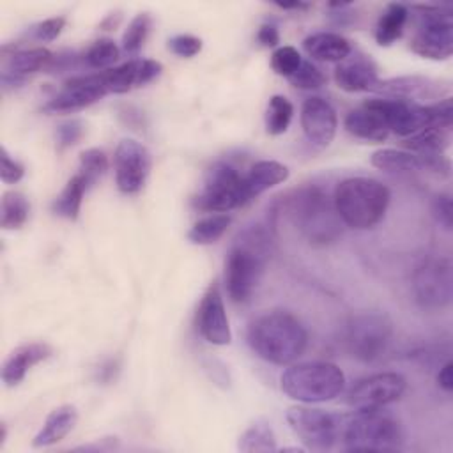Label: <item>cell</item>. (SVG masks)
I'll return each mask as SVG.
<instances>
[{
	"label": "cell",
	"mask_w": 453,
	"mask_h": 453,
	"mask_svg": "<svg viewBox=\"0 0 453 453\" xmlns=\"http://www.w3.org/2000/svg\"><path fill=\"white\" fill-rule=\"evenodd\" d=\"M303 46L311 58L324 62H342L352 51L350 42L343 35L334 32L311 34L304 39Z\"/></svg>",
	"instance_id": "25"
},
{
	"label": "cell",
	"mask_w": 453,
	"mask_h": 453,
	"mask_svg": "<svg viewBox=\"0 0 453 453\" xmlns=\"http://www.w3.org/2000/svg\"><path fill=\"white\" fill-rule=\"evenodd\" d=\"M51 53L42 48H28V50H16L7 57L5 62V71L2 74V81H12V83H21L27 76L41 71L51 62Z\"/></svg>",
	"instance_id": "23"
},
{
	"label": "cell",
	"mask_w": 453,
	"mask_h": 453,
	"mask_svg": "<svg viewBox=\"0 0 453 453\" xmlns=\"http://www.w3.org/2000/svg\"><path fill=\"white\" fill-rule=\"evenodd\" d=\"M196 327L202 338L212 345H228L232 340L225 303L216 283L209 285L198 304Z\"/></svg>",
	"instance_id": "16"
},
{
	"label": "cell",
	"mask_w": 453,
	"mask_h": 453,
	"mask_svg": "<svg viewBox=\"0 0 453 453\" xmlns=\"http://www.w3.org/2000/svg\"><path fill=\"white\" fill-rule=\"evenodd\" d=\"M407 380L396 372H380L359 379L347 391V405L352 411H377L402 398Z\"/></svg>",
	"instance_id": "12"
},
{
	"label": "cell",
	"mask_w": 453,
	"mask_h": 453,
	"mask_svg": "<svg viewBox=\"0 0 453 453\" xmlns=\"http://www.w3.org/2000/svg\"><path fill=\"white\" fill-rule=\"evenodd\" d=\"M342 442L349 451H393L403 442L400 423L377 411H354L347 414Z\"/></svg>",
	"instance_id": "6"
},
{
	"label": "cell",
	"mask_w": 453,
	"mask_h": 453,
	"mask_svg": "<svg viewBox=\"0 0 453 453\" xmlns=\"http://www.w3.org/2000/svg\"><path fill=\"white\" fill-rule=\"evenodd\" d=\"M108 170V157L101 149H87L80 154V172L87 188L96 184Z\"/></svg>",
	"instance_id": "35"
},
{
	"label": "cell",
	"mask_w": 453,
	"mask_h": 453,
	"mask_svg": "<svg viewBox=\"0 0 453 453\" xmlns=\"http://www.w3.org/2000/svg\"><path fill=\"white\" fill-rule=\"evenodd\" d=\"M403 145L418 154H442L449 145V131L439 127H426L405 138Z\"/></svg>",
	"instance_id": "31"
},
{
	"label": "cell",
	"mask_w": 453,
	"mask_h": 453,
	"mask_svg": "<svg viewBox=\"0 0 453 453\" xmlns=\"http://www.w3.org/2000/svg\"><path fill=\"white\" fill-rule=\"evenodd\" d=\"M393 333V322L386 313L363 311L347 322L345 345L352 357L363 363H373L386 354Z\"/></svg>",
	"instance_id": "7"
},
{
	"label": "cell",
	"mask_w": 453,
	"mask_h": 453,
	"mask_svg": "<svg viewBox=\"0 0 453 453\" xmlns=\"http://www.w3.org/2000/svg\"><path fill=\"white\" fill-rule=\"evenodd\" d=\"M345 129L356 138H363L368 142H382L389 134L382 113L370 101H366L361 108L350 111L345 117Z\"/></svg>",
	"instance_id": "22"
},
{
	"label": "cell",
	"mask_w": 453,
	"mask_h": 453,
	"mask_svg": "<svg viewBox=\"0 0 453 453\" xmlns=\"http://www.w3.org/2000/svg\"><path fill=\"white\" fill-rule=\"evenodd\" d=\"M119 46L111 39L103 37L90 44L85 53V62L94 69H104L119 58Z\"/></svg>",
	"instance_id": "37"
},
{
	"label": "cell",
	"mask_w": 453,
	"mask_h": 453,
	"mask_svg": "<svg viewBox=\"0 0 453 453\" xmlns=\"http://www.w3.org/2000/svg\"><path fill=\"white\" fill-rule=\"evenodd\" d=\"M274 218L287 219L313 246L334 242L345 226L333 198L319 186H303L285 193L276 203Z\"/></svg>",
	"instance_id": "1"
},
{
	"label": "cell",
	"mask_w": 453,
	"mask_h": 453,
	"mask_svg": "<svg viewBox=\"0 0 453 453\" xmlns=\"http://www.w3.org/2000/svg\"><path fill=\"white\" fill-rule=\"evenodd\" d=\"M294 106L290 101L283 96H273L267 104V113H265V127L267 133L271 134H281L288 129L290 120H292Z\"/></svg>",
	"instance_id": "34"
},
{
	"label": "cell",
	"mask_w": 453,
	"mask_h": 453,
	"mask_svg": "<svg viewBox=\"0 0 453 453\" xmlns=\"http://www.w3.org/2000/svg\"><path fill=\"white\" fill-rule=\"evenodd\" d=\"M168 48L180 58H191L202 50V39L191 34H179L168 41Z\"/></svg>",
	"instance_id": "40"
},
{
	"label": "cell",
	"mask_w": 453,
	"mask_h": 453,
	"mask_svg": "<svg viewBox=\"0 0 453 453\" xmlns=\"http://www.w3.org/2000/svg\"><path fill=\"white\" fill-rule=\"evenodd\" d=\"M76 421H78V411L74 405L65 403L53 409L48 414L46 421L42 423L41 430L35 434L32 444L35 448H46V446L57 444L74 428Z\"/></svg>",
	"instance_id": "24"
},
{
	"label": "cell",
	"mask_w": 453,
	"mask_h": 453,
	"mask_svg": "<svg viewBox=\"0 0 453 453\" xmlns=\"http://www.w3.org/2000/svg\"><path fill=\"white\" fill-rule=\"evenodd\" d=\"M334 81L345 92H365L373 90L379 83L377 69L368 58L342 60L334 69Z\"/></svg>",
	"instance_id": "20"
},
{
	"label": "cell",
	"mask_w": 453,
	"mask_h": 453,
	"mask_svg": "<svg viewBox=\"0 0 453 453\" xmlns=\"http://www.w3.org/2000/svg\"><path fill=\"white\" fill-rule=\"evenodd\" d=\"M257 41L260 42V46L264 48H274L280 42V32L276 28V25L273 23H264L258 32H257Z\"/></svg>",
	"instance_id": "45"
},
{
	"label": "cell",
	"mask_w": 453,
	"mask_h": 453,
	"mask_svg": "<svg viewBox=\"0 0 453 453\" xmlns=\"http://www.w3.org/2000/svg\"><path fill=\"white\" fill-rule=\"evenodd\" d=\"M301 126L311 143L327 147L336 134L338 117L334 108L326 99L313 96L303 103Z\"/></svg>",
	"instance_id": "17"
},
{
	"label": "cell",
	"mask_w": 453,
	"mask_h": 453,
	"mask_svg": "<svg viewBox=\"0 0 453 453\" xmlns=\"http://www.w3.org/2000/svg\"><path fill=\"white\" fill-rule=\"evenodd\" d=\"M149 28H150V16L147 12L136 14L122 35V50L129 55H134L143 46Z\"/></svg>",
	"instance_id": "36"
},
{
	"label": "cell",
	"mask_w": 453,
	"mask_h": 453,
	"mask_svg": "<svg viewBox=\"0 0 453 453\" xmlns=\"http://www.w3.org/2000/svg\"><path fill=\"white\" fill-rule=\"evenodd\" d=\"M288 179V168L273 159L257 161L246 175H242V193L244 202L258 196L260 193L267 191L269 188L283 182Z\"/></svg>",
	"instance_id": "21"
},
{
	"label": "cell",
	"mask_w": 453,
	"mask_h": 453,
	"mask_svg": "<svg viewBox=\"0 0 453 453\" xmlns=\"http://www.w3.org/2000/svg\"><path fill=\"white\" fill-rule=\"evenodd\" d=\"M237 448L244 453L276 451V437L271 425L264 419L251 423L239 437Z\"/></svg>",
	"instance_id": "29"
},
{
	"label": "cell",
	"mask_w": 453,
	"mask_h": 453,
	"mask_svg": "<svg viewBox=\"0 0 453 453\" xmlns=\"http://www.w3.org/2000/svg\"><path fill=\"white\" fill-rule=\"evenodd\" d=\"M87 184L81 179V175H73L67 184L64 186V189L60 191V195L53 200V212L60 218L65 219H76L81 209V202H83V195L87 191Z\"/></svg>",
	"instance_id": "28"
},
{
	"label": "cell",
	"mask_w": 453,
	"mask_h": 453,
	"mask_svg": "<svg viewBox=\"0 0 453 453\" xmlns=\"http://www.w3.org/2000/svg\"><path fill=\"white\" fill-rule=\"evenodd\" d=\"M421 25L411 41V50L425 58L444 60L453 53L451 9L441 5H414Z\"/></svg>",
	"instance_id": "10"
},
{
	"label": "cell",
	"mask_w": 453,
	"mask_h": 453,
	"mask_svg": "<svg viewBox=\"0 0 453 453\" xmlns=\"http://www.w3.org/2000/svg\"><path fill=\"white\" fill-rule=\"evenodd\" d=\"M2 166H0V177L5 184H12V182H18L23 173H25V168L21 163H18L14 157H11V154L7 152L5 147H2Z\"/></svg>",
	"instance_id": "44"
},
{
	"label": "cell",
	"mask_w": 453,
	"mask_h": 453,
	"mask_svg": "<svg viewBox=\"0 0 453 453\" xmlns=\"http://www.w3.org/2000/svg\"><path fill=\"white\" fill-rule=\"evenodd\" d=\"M303 58L299 55V51L292 46H281L278 50H274L273 57H271V67L274 69V73L288 78L290 74H294L297 71V67L301 65Z\"/></svg>",
	"instance_id": "39"
},
{
	"label": "cell",
	"mask_w": 453,
	"mask_h": 453,
	"mask_svg": "<svg viewBox=\"0 0 453 453\" xmlns=\"http://www.w3.org/2000/svg\"><path fill=\"white\" fill-rule=\"evenodd\" d=\"M83 136V124L80 120H67L57 127V145L60 150L74 145Z\"/></svg>",
	"instance_id": "43"
},
{
	"label": "cell",
	"mask_w": 453,
	"mask_h": 453,
	"mask_svg": "<svg viewBox=\"0 0 453 453\" xmlns=\"http://www.w3.org/2000/svg\"><path fill=\"white\" fill-rule=\"evenodd\" d=\"M432 214L435 221L444 228L451 230L453 226V207H451V196L448 193H441L432 202Z\"/></svg>",
	"instance_id": "42"
},
{
	"label": "cell",
	"mask_w": 453,
	"mask_h": 453,
	"mask_svg": "<svg viewBox=\"0 0 453 453\" xmlns=\"http://www.w3.org/2000/svg\"><path fill=\"white\" fill-rule=\"evenodd\" d=\"M30 203L23 193L7 191L0 202V225L4 230H16L28 219Z\"/></svg>",
	"instance_id": "32"
},
{
	"label": "cell",
	"mask_w": 453,
	"mask_h": 453,
	"mask_svg": "<svg viewBox=\"0 0 453 453\" xmlns=\"http://www.w3.org/2000/svg\"><path fill=\"white\" fill-rule=\"evenodd\" d=\"M372 165L384 172H428V156L400 149H380L373 152Z\"/></svg>",
	"instance_id": "26"
},
{
	"label": "cell",
	"mask_w": 453,
	"mask_h": 453,
	"mask_svg": "<svg viewBox=\"0 0 453 453\" xmlns=\"http://www.w3.org/2000/svg\"><path fill=\"white\" fill-rule=\"evenodd\" d=\"M5 437H7V430H5V425L2 423V435H0V448L4 446V442H5Z\"/></svg>",
	"instance_id": "48"
},
{
	"label": "cell",
	"mask_w": 453,
	"mask_h": 453,
	"mask_svg": "<svg viewBox=\"0 0 453 453\" xmlns=\"http://www.w3.org/2000/svg\"><path fill=\"white\" fill-rule=\"evenodd\" d=\"M230 216L226 214H212L198 219L188 232V239L193 244H212L216 242L228 228Z\"/></svg>",
	"instance_id": "33"
},
{
	"label": "cell",
	"mask_w": 453,
	"mask_h": 453,
	"mask_svg": "<svg viewBox=\"0 0 453 453\" xmlns=\"http://www.w3.org/2000/svg\"><path fill=\"white\" fill-rule=\"evenodd\" d=\"M412 294L426 310H441L453 297V265L448 257L423 258L412 273Z\"/></svg>",
	"instance_id": "9"
},
{
	"label": "cell",
	"mask_w": 453,
	"mask_h": 453,
	"mask_svg": "<svg viewBox=\"0 0 453 453\" xmlns=\"http://www.w3.org/2000/svg\"><path fill=\"white\" fill-rule=\"evenodd\" d=\"M287 421L304 448L326 451L342 441L347 414L296 405L287 411Z\"/></svg>",
	"instance_id": "8"
},
{
	"label": "cell",
	"mask_w": 453,
	"mask_h": 453,
	"mask_svg": "<svg viewBox=\"0 0 453 453\" xmlns=\"http://www.w3.org/2000/svg\"><path fill=\"white\" fill-rule=\"evenodd\" d=\"M370 103L382 113L389 133L398 136H411L421 129L432 127V113L428 104H416L409 99L377 97Z\"/></svg>",
	"instance_id": "14"
},
{
	"label": "cell",
	"mask_w": 453,
	"mask_h": 453,
	"mask_svg": "<svg viewBox=\"0 0 453 453\" xmlns=\"http://www.w3.org/2000/svg\"><path fill=\"white\" fill-rule=\"evenodd\" d=\"M108 94L103 73L71 78L64 87L46 103L48 111H74L94 104Z\"/></svg>",
	"instance_id": "15"
},
{
	"label": "cell",
	"mask_w": 453,
	"mask_h": 453,
	"mask_svg": "<svg viewBox=\"0 0 453 453\" xmlns=\"http://www.w3.org/2000/svg\"><path fill=\"white\" fill-rule=\"evenodd\" d=\"M288 81L297 88L311 90V88L322 87L326 83V76L322 74V71L317 65H313L308 60H303L301 65L297 67V71L288 76Z\"/></svg>",
	"instance_id": "38"
},
{
	"label": "cell",
	"mask_w": 453,
	"mask_h": 453,
	"mask_svg": "<svg viewBox=\"0 0 453 453\" xmlns=\"http://www.w3.org/2000/svg\"><path fill=\"white\" fill-rule=\"evenodd\" d=\"M269 255L271 237L264 226L253 225L237 235L225 267L226 292L234 303H244L251 297L264 274Z\"/></svg>",
	"instance_id": "3"
},
{
	"label": "cell",
	"mask_w": 453,
	"mask_h": 453,
	"mask_svg": "<svg viewBox=\"0 0 453 453\" xmlns=\"http://www.w3.org/2000/svg\"><path fill=\"white\" fill-rule=\"evenodd\" d=\"M437 384L446 393H449L453 389V365H451V361H446L439 368V372H437Z\"/></svg>",
	"instance_id": "46"
},
{
	"label": "cell",
	"mask_w": 453,
	"mask_h": 453,
	"mask_svg": "<svg viewBox=\"0 0 453 453\" xmlns=\"http://www.w3.org/2000/svg\"><path fill=\"white\" fill-rule=\"evenodd\" d=\"M253 352L273 365L294 363L308 345V333L301 320L283 310L258 315L248 329Z\"/></svg>",
	"instance_id": "2"
},
{
	"label": "cell",
	"mask_w": 453,
	"mask_h": 453,
	"mask_svg": "<svg viewBox=\"0 0 453 453\" xmlns=\"http://www.w3.org/2000/svg\"><path fill=\"white\" fill-rule=\"evenodd\" d=\"M434 88H435V85L428 78L403 76V78H391V80H386V81L379 80V83L373 90L380 92V94H386L388 97L409 99L411 101V97L432 96Z\"/></svg>",
	"instance_id": "27"
},
{
	"label": "cell",
	"mask_w": 453,
	"mask_h": 453,
	"mask_svg": "<svg viewBox=\"0 0 453 453\" xmlns=\"http://www.w3.org/2000/svg\"><path fill=\"white\" fill-rule=\"evenodd\" d=\"M161 71H163V65L157 60L134 58L113 69L103 71V78L108 92L124 94L134 87H142L156 80L161 74Z\"/></svg>",
	"instance_id": "18"
},
{
	"label": "cell",
	"mask_w": 453,
	"mask_h": 453,
	"mask_svg": "<svg viewBox=\"0 0 453 453\" xmlns=\"http://www.w3.org/2000/svg\"><path fill=\"white\" fill-rule=\"evenodd\" d=\"M244 202L242 175L228 163L212 165L203 179L195 205L207 212H228Z\"/></svg>",
	"instance_id": "11"
},
{
	"label": "cell",
	"mask_w": 453,
	"mask_h": 453,
	"mask_svg": "<svg viewBox=\"0 0 453 453\" xmlns=\"http://www.w3.org/2000/svg\"><path fill=\"white\" fill-rule=\"evenodd\" d=\"M64 27H65V18H62V16L48 18L32 27V37L37 41H42V42H50V41H55L62 34Z\"/></svg>",
	"instance_id": "41"
},
{
	"label": "cell",
	"mask_w": 453,
	"mask_h": 453,
	"mask_svg": "<svg viewBox=\"0 0 453 453\" xmlns=\"http://www.w3.org/2000/svg\"><path fill=\"white\" fill-rule=\"evenodd\" d=\"M150 163V152L142 142L133 138L120 140L113 156L117 188L126 195L138 193L147 182Z\"/></svg>",
	"instance_id": "13"
},
{
	"label": "cell",
	"mask_w": 453,
	"mask_h": 453,
	"mask_svg": "<svg viewBox=\"0 0 453 453\" xmlns=\"http://www.w3.org/2000/svg\"><path fill=\"white\" fill-rule=\"evenodd\" d=\"M280 382L288 398L303 403H320L342 395L345 375L333 363L310 361L288 366Z\"/></svg>",
	"instance_id": "5"
},
{
	"label": "cell",
	"mask_w": 453,
	"mask_h": 453,
	"mask_svg": "<svg viewBox=\"0 0 453 453\" xmlns=\"http://www.w3.org/2000/svg\"><path fill=\"white\" fill-rule=\"evenodd\" d=\"M407 14H409L407 7L402 4H389L386 7L375 28V39L380 46H389L402 35L407 21Z\"/></svg>",
	"instance_id": "30"
},
{
	"label": "cell",
	"mask_w": 453,
	"mask_h": 453,
	"mask_svg": "<svg viewBox=\"0 0 453 453\" xmlns=\"http://www.w3.org/2000/svg\"><path fill=\"white\" fill-rule=\"evenodd\" d=\"M278 7H281V9H306V7H310V4H301V2H294V4H276Z\"/></svg>",
	"instance_id": "47"
},
{
	"label": "cell",
	"mask_w": 453,
	"mask_h": 453,
	"mask_svg": "<svg viewBox=\"0 0 453 453\" xmlns=\"http://www.w3.org/2000/svg\"><path fill=\"white\" fill-rule=\"evenodd\" d=\"M389 189L368 177H349L334 189V209L345 226L366 230L375 226L389 205Z\"/></svg>",
	"instance_id": "4"
},
{
	"label": "cell",
	"mask_w": 453,
	"mask_h": 453,
	"mask_svg": "<svg viewBox=\"0 0 453 453\" xmlns=\"http://www.w3.org/2000/svg\"><path fill=\"white\" fill-rule=\"evenodd\" d=\"M51 354H53V349L44 342H30L16 347L4 361L2 380L9 388L19 384L32 366L48 359Z\"/></svg>",
	"instance_id": "19"
}]
</instances>
